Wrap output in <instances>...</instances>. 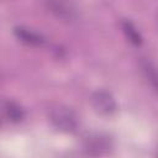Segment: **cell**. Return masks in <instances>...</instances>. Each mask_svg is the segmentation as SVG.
<instances>
[{
  "label": "cell",
  "instance_id": "5b68a950",
  "mask_svg": "<svg viewBox=\"0 0 158 158\" xmlns=\"http://www.w3.org/2000/svg\"><path fill=\"white\" fill-rule=\"evenodd\" d=\"M2 112L6 115V117L11 121H20L23 117V111L22 109L14 101H4L1 106Z\"/></svg>",
  "mask_w": 158,
  "mask_h": 158
},
{
  "label": "cell",
  "instance_id": "3957f363",
  "mask_svg": "<svg viewBox=\"0 0 158 158\" xmlns=\"http://www.w3.org/2000/svg\"><path fill=\"white\" fill-rule=\"evenodd\" d=\"M14 32H15L16 37L20 41H22V42H25L27 44H31V46H41L44 42V38L40 33H37V32H35V31H32L30 28L16 27L14 30Z\"/></svg>",
  "mask_w": 158,
  "mask_h": 158
},
{
  "label": "cell",
  "instance_id": "6da1fadb",
  "mask_svg": "<svg viewBox=\"0 0 158 158\" xmlns=\"http://www.w3.org/2000/svg\"><path fill=\"white\" fill-rule=\"evenodd\" d=\"M47 115L52 126L60 132L72 133L75 132L79 127V117L77 112L64 104L51 105Z\"/></svg>",
  "mask_w": 158,
  "mask_h": 158
},
{
  "label": "cell",
  "instance_id": "7a4b0ae2",
  "mask_svg": "<svg viewBox=\"0 0 158 158\" xmlns=\"http://www.w3.org/2000/svg\"><path fill=\"white\" fill-rule=\"evenodd\" d=\"M90 104L95 112L102 116H110L117 110V102L114 95L106 90H95L90 95Z\"/></svg>",
  "mask_w": 158,
  "mask_h": 158
},
{
  "label": "cell",
  "instance_id": "52a82bcc",
  "mask_svg": "<svg viewBox=\"0 0 158 158\" xmlns=\"http://www.w3.org/2000/svg\"><path fill=\"white\" fill-rule=\"evenodd\" d=\"M0 126H1V115H0Z\"/></svg>",
  "mask_w": 158,
  "mask_h": 158
},
{
  "label": "cell",
  "instance_id": "277c9868",
  "mask_svg": "<svg viewBox=\"0 0 158 158\" xmlns=\"http://www.w3.org/2000/svg\"><path fill=\"white\" fill-rule=\"evenodd\" d=\"M122 31L126 36V38L133 44V46H141L142 44V36L139 33V31L136 28V26L128 21V20H125L122 21Z\"/></svg>",
  "mask_w": 158,
  "mask_h": 158
},
{
  "label": "cell",
  "instance_id": "8992f818",
  "mask_svg": "<svg viewBox=\"0 0 158 158\" xmlns=\"http://www.w3.org/2000/svg\"><path fill=\"white\" fill-rule=\"evenodd\" d=\"M143 70L146 72V75H147L148 80L151 81L152 86L156 89V86H157V75H156V69H154V67L152 65V63L146 60V62L143 63Z\"/></svg>",
  "mask_w": 158,
  "mask_h": 158
}]
</instances>
